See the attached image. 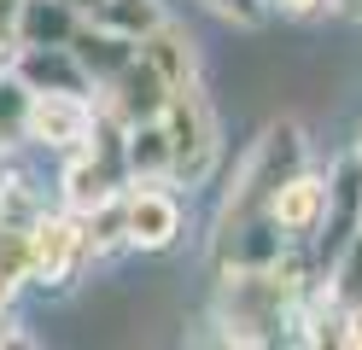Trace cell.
<instances>
[{"label":"cell","mask_w":362,"mask_h":350,"mask_svg":"<svg viewBox=\"0 0 362 350\" xmlns=\"http://www.w3.org/2000/svg\"><path fill=\"white\" fill-rule=\"evenodd\" d=\"M298 163H304V129L298 123H269L263 140L245 152L240 175L228 187V199H222V210H216V245L228 240V233H240L245 222L269 216V193H275Z\"/></svg>","instance_id":"obj_1"},{"label":"cell","mask_w":362,"mask_h":350,"mask_svg":"<svg viewBox=\"0 0 362 350\" xmlns=\"http://www.w3.org/2000/svg\"><path fill=\"white\" fill-rule=\"evenodd\" d=\"M158 123L170 134V181H205L222 158V129H216V111L205 100V82H187V88H170Z\"/></svg>","instance_id":"obj_2"},{"label":"cell","mask_w":362,"mask_h":350,"mask_svg":"<svg viewBox=\"0 0 362 350\" xmlns=\"http://www.w3.org/2000/svg\"><path fill=\"white\" fill-rule=\"evenodd\" d=\"M88 228L76 210H41L30 222V257H24V280L35 286H71V280L88 269Z\"/></svg>","instance_id":"obj_3"},{"label":"cell","mask_w":362,"mask_h":350,"mask_svg":"<svg viewBox=\"0 0 362 350\" xmlns=\"http://www.w3.org/2000/svg\"><path fill=\"white\" fill-rule=\"evenodd\" d=\"M170 100V82L152 70V59L134 47V59L117 64L111 76L94 88V111L105 117V123H117V129H134V123H152L158 111H164Z\"/></svg>","instance_id":"obj_4"},{"label":"cell","mask_w":362,"mask_h":350,"mask_svg":"<svg viewBox=\"0 0 362 350\" xmlns=\"http://www.w3.org/2000/svg\"><path fill=\"white\" fill-rule=\"evenodd\" d=\"M117 210H123V245L134 251H170L181 240V199L170 193V181H123Z\"/></svg>","instance_id":"obj_5"},{"label":"cell","mask_w":362,"mask_h":350,"mask_svg":"<svg viewBox=\"0 0 362 350\" xmlns=\"http://www.w3.org/2000/svg\"><path fill=\"white\" fill-rule=\"evenodd\" d=\"M94 123H100L94 93H30L24 105V140L47 152H76L94 134Z\"/></svg>","instance_id":"obj_6"},{"label":"cell","mask_w":362,"mask_h":350,"mask_svg":"<svg viewBox=\"0 0 362 350\" xmlns=\"http://www.w3.org/2000/svg\"><path fill=\"white\" fill-rule=\"evenodd\" d=\"M269 222L281 228V240H310V233H322L327 222V175L315 170H292L275 193H269Z\"/></svg>","instance_id":"obj_7"},{"label":"cell","mask_w":362,"mask_h":350,"mask_svg":"<svg viewBox=\"0 0 362 350\" xmlns=\"http://www.w3.org/2000/svg\"><path fill=\"white\" fill-rule=\"evenodd\" d=\"M6 70L30 93H94V82H88L82 64L71 59V47H18Z\"/></svg>","instance_id":"obj_8"},{"label":"cell","mask_w":362,"mask_h":350,"mask_svg":"<svg viewBox=\"0 0 362 350\" xmlns=\"http://www.w3.org/2000/svg\"><path fill=\"white\" fill-rule=\"evenodd\" d=\"M134 47H141V53L152 59V70H158V76H164L170 88H187V82H199V41L187 35V23L164 18L152 35H141Z\"/></svg>","instance_id":"obj_9"},{"label":"cell","mask_w":362,"mask_h":350,"mask_svg":"<svg viewBox=\"0 0 362 350\" xmlns=\"http://www.w3.org/2000/svg\"><path fill=\"white\" fill-rule=\"evenodd\" d=\"M64 47H71V59L82 64V76L94 82V88H100V82H105L117 64H129V59H134V41H123V35L100 30L94 18H82L76 30H71V41H64Z\"/></svg>","instance_id":"obj_10"},{"label":"cell","mask_w":362,"mask_h":350,"mask_svg":"<svg viewBox=\"0 0 362 350\" xmlns=\"http://www.w3.org/2000/svg\"><path fill=\"white\" fill-rule=\"evenodd\" d=\"M82 12H71L64 0H18V47H64Z\"/></svg>","instance_id":"obj_11"},{"label":"cell","mask_w":362,"mask_h":350,"mask_svg":"<svg viewBox=\"0 0 362 350\" xmlns=\"http://www.w3.org/2000/svg\"><path fill=\"white\" fill-rule=\"evenodd\" d=\"M123 170H129V181H170V134L158 117L123 129Z\"/></svg>","instance_id":"obj_12"},{"label":"cell","mask_w":362,"mask_h":350,"mask_svg":"<svg viewBox=\"0 0 362 350\" xmlns=\"http://www.w3.org/2000/svg\"><path fill=\"white\" fill-rule=\"evenodd\" d=\"M88 18H94L100 30L123 35V41H141V35H152L170 12H164V0H100V12H88Z\"/></svg>","instance_id":"obj_13"},{"label":"cell","mask_w":362,"mask_h":350,"mask_svg":"<svg viewBox=\"0 0 362 350\" xmlns=\"http://www.w3.org/2000/svg\"><path fill=\"white\" fill-rule=\"evenodd\" d=\"M327 303L333 310H351L362 303V228H351V240L333 251V269H327Z\"/></svg>","instance_id":"obj_14"},{"label":"cell","mask_w":362,"mask_h":350,"mask_svg":"<svg viewBox=\"0 0 362 350\" xmlns=\"http://www.w3.org/2000/svg\"><path fill=\"white\" fill-rule=\"evenodd\" d=\"M24 105H30V88L12 70H0V152L24 140Z\"/></svg>","instance_id":"obj_15"},{"label":"cell","mask_w":362,"mask_h":350,"mask_svg":"<svg viewBox=\"0 0 362 350\" xmlns=\"http://www.w3.org/2000/svg\"><path fill=\"white\" fill-rule=\"evenodd\" d=\"M199 6L216 12V18H228V23H240V30H257V23L269 18L263 0H199Z\"/></svg>","instance_id":"obj_16"},{"label":"cell","mask_w":362,"mask_h":350,"mask_svg":"<svg viewBox=\"0 0 362 350\" xmlns=\"http://www.w3.org/2000/svg\"><path fill=\"white\" fill-rule=\"evenodd\" d=\"M18 53V0H0V70Z\"/></svg>","instance_id":"obj_17"},{"label":"cell","mask_w":362,"mask_h":350,"mask_svg":"<svg viewBox=\"0 0 362 350\" xmlns=\"http://www.w3.org/2000/svg\"><path fill=\"white\" fill-rule=\"evenodd\" d=\"M339 344L362 350V303H351V310H339Z\"/></svg>","instance_id":"obj_18"},{"label":"cell","mask_w":362,"mask_h":350,"mask_svg":"<svg viewBox=\"0 0 362 350\" xmlns=\"http://www.w3.org/2000/svg\"><path fill=\"white\" fill-rule=\"evenodd\" d=\"M263 6L281 18H315V12H327V0H263Z\"/></svg>","instance_id":"obj_19"},{"label":"cell","mask_w":362,"mask_h":350,"mask_svg":"<svg viewBox=\"0 0 362 350\" xmlns=\"http://www.w3.org/2000/svg\"><path fill=\"white\" fill-rule=\"evenodd\" d=\"M327 12H339V18H351V23H362V0H327Z\"/></svg>","instance_id":"obj_20"},{"label":"cell","mask_w":362,"mask_h":350,"mask_svg":"<svg viewBox=\"0 0 362 350\" xmlns=\"http://www.w3.org/2000/svg\"><path fill=\"white\" fill-rule=\"evenodd\" d=\"M64 6H71V12H82V18H88V12H100V0H64Z\"/></svg>","instance_id":"obj_21"},{"label":"cell","mask_w":362,"mask_h":350,"mask_svg":"<svg viewBox=\"0 0 362 350\" xmlns=\"http://www.w3.org/2000/svg\"><path fill=\"white\" fill-rule=\"evenodd\" d=\"M356 228H362V193H356Z\"/></svg>","instance_id":"obj_22"},{"label":"cell","mask_w":362,"mask_h":350,"mask_svg":"<svg viewBox=\"0 0 362 350\" xmlns=\"http://www.w3.org/2000/svg\"><path fill=\"white\" fill-rule=\"evenodd\" d=\"M356 158H362V146H356Z\"/></svg>","instance_id":"obj_23"}]
</instances>
